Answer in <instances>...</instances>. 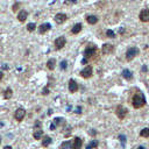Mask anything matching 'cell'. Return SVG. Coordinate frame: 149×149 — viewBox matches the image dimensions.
Instances as JSON below:
<instances>
[{"label": "cell", "mask_w": 149, "mask_h": 149, "mask_svg": "<svg viewBox=\"0 0 149 149\" xmlns=\"http://www.w3.org/2000/svg\"><path fill=\"white\" fill-rule=\"evenodd\" d=\"M132 104L134 106V108H141L146 105V98L143 95V93L141 92H137L134 94L133 99H132Z\"/></svg>", "instance_id": "6da1fadb"}, {"label": "cell", "mask_w": 149, "mask_h": 149, "mask_svg": "<svg viewBox=\"0 0 149 149\" xmlns=\"http://www.w3.org/2000/svg\"><path fill=\"white\" fill-rule=\"evenodd\" d=\"M139 54H140V49H139V48H136V47H130V48L126 51V58H127V61H132V59H134Z\"/></svg>", "instance_id": "7a4b0ae2"}, {"label": "cell", "mask_w": 149, "mask_h": 149, "mask_svg": "<svg viewBox=\"0 0 149 149\" xmlns=\"http://www.w3.org/2000/svg\"><path fill=\"white\" fill-rule=\"evenodd\" d=\"M95 51H97V47H95L94 44H88V45L86 47L85 51H84V56H85V58H86V59L92 58V57L95 55Z\"/></svg>", "instance_id": "3957f363"}, {"label": "cell", "mask_w": 149, "mask_h": 149, "mask_svg": "<svg viewBox=\"0 0 149 149\" xmlns=\"http://www.w3.org/2000/svg\"><path fill=\"white\" fill-rule=\"evenodd\" d=\"M115 113H116V115H118V118H119L120 120H123V119L126 118L128 111H127V108L123 107V106H118L116 109H115Z\"/></svg>", "instance_id": "277c9868"}, {"label": "cell", "mask_w": 149, "mask_h": 149, "mask_svg": "<svg viewBox=\"0 0 149 149\" xmlns=\"http://www.w3.org/2000/svg\"><path fill=\"white\" fill-rule=\"evenodd\" d=\"M65 43H66L65 37H64V36H59V37H57V38L55 40V48H56L57 50H59V49H62L63 47H65Z\"/></svg>", "instance_id": "5b68a950"}, {"label": "cell", "mask_w": 149, "mask_h": 149, "mask_svg": "<svg viewBox=\"0 0 149 149\" xmlns=\"http://www.w3.org/2000/svg\"><path fill=\"white\" fill-rule=\"evenodd\" d=\"M24 115H26V111L23 109V108H17L15 112H14V119L16 120V121H22L23 120V118H24Z\"/></svg>", "instance_id": "8992f818"}, {"label": "cell", "mask_w": 149, "mask_h": 149, "mask_svg": "<svg viewBox=\"0 0 149 149\" xmlns=\"http://www.w3.org/2000/svg\"><path fill=\"white\" fill-rule=\"evenodd\" d=\"M92 73H93V70H92V66H91V65L85 66V68L80 71V76L84 77V78H90V77L92 76Z\"/></svg>", "instance_id": "52a82bcc"}, {"label": "cell", "mask_w": 149, "mask_h": 149, "mask_svg": "<svg viewBox=\"0 0 149 149\" xmlns=\"http://www.w3.org/2000/svg\"><path fill=\"white\" fill-rule=\"evenodd\" d=\"M66 19H68V16H66L65 14H63V13H58V14H56L55 17H54V20H55V22H56L57 24L64 23V22L66 21Z\"/></svg>", "instance_id": "ba28073f"}, {"label": "cell", "mask_w": 149, "mask_h": 149, "mask_svg": "<svg viewBox=\"0 0 149 149\" xmlns=\"http://www.w3.org/2000/svg\"><path fill=\"white\" fill-rule=\"evenodd\" d=\"M114 51V47L112 45V44H109V43H105L104 45H102V48H101V52L104 54V55H109V54H112Z\"/></svg>", "instance_id": "9c48e42d"}, {"label": "cell", "mask_w": 149, "mask_h": 149, "mask_svg": "<svg viewBox=\"0 0 149 149\" xmlns=\"http://www.w3.org/2000/svg\"><path fill=\"white\" fill-rule=\"evenodd\" d=\"M71 147L72 149H81L83 147V140L80 137H74L71 142Z\"/></svg>", "instance_id": "30bf717a"}, {"label": "cell", "mask_w": 149, "mask_h": 149, "mask_svg": "<svg viewBox=\"0 0 149 149\" xmlns=\"http://www.w3.org/2000/svg\"><path fill=\"white\" fill-rule=\"evenodd\" d=\"M139 19L142 22H149V9H142L139 14Z\"/></svg>", "instance_id": "8fae6325"}, {"label": "cell", "mask_w": 149, "mask_h": 149, "mask_svg": "<svg viewBox=\"0 0 149 149\" xmlns=\"http://www.w3.org/2000/svg\"><path fill=\"white\" fill-rule=\"evenodd\" d=\"M78 88H79V86H78L77 81L73 80V79H70V80H69V91H70L71 93H74V92L78 91Z\"/></svg>", "instance_id": "7c38bea8"}, {"label": "cell", "mask_w": 149, "mask_h": 149, "mask_svg": "<svg viewBox=\"0 0 149 149\" xmlns=\"http://www.w3.org/2000/svg\"><path fill=\"white\" fill-rule=\"evenodd\" d=\"M27 17H28V12L24 10V9H21V10L19 12V14H17V20H19L20 22H24V21L27 20Z\"/></svg>", "instance_id": "4fadbf2b"}, {"label": "cell", "mask_w": 149, "mask_h": 149, "mask_svg": "<svg viewBox=\"0 0 149 149\" xmlns=\"http://www.w3.org/2000/svg\"><path fill=\"white\" fill-rule=\"evenodd\" d=\"M50 28H51V24L50 23H42L40 27H38V33L40 34H44V33H47L48 30H50Z\"/></svg>", "instance_id": "5bb4252c"}, {"label": "cell", "mask_w": 149, "mask_h": 149, "mask_svg": "<svg viewBox=\"0 0 149 149\" xmlns=\"http://www.w3.org/2000/svg\"><path fill=\"white\" fill-rule=\"evenodd\" d=\"M121 74H122V77H123L125 79H127V80H132V79H133V73H132V71L128 70V69H125Z\"/></svg>", "instance_id": "9a60e30c"}, {"label": "cell", "mask_w": 149, "mask_h": 149, "mask_svg": "<svg viewBox=\"0 0 149 149\" xmlns=\"http://www.w3.org/2000/svg\"><path fill=\"white\" fill-rule=\"evenodd\" d=\"M86 21H87V23H90V24H95V23L98 22V17H97L95 15H87V16H86Z\"/></svg>", "instance_id": "2e32d148"}, {"label": "cell", "mask_w": 149, "mask_h": 149, "mask_svg": "<svg viewBox=\"0 0 149 149\" xmlns=\"http://www.w3.org/2000/svg\"><path fill=\"white\" fill-rule=\"evenodd\" d=\"M42 135H43V130H42V128H36L35 132H34V134H33V136H34L35 140H40V139L42 137Z\"/></svg>", "instance_id": "e0dca14e"}, {"label": "cell", "mask_w": 149, "mask_h": 149, "mask_svg": "<svg viewBox=\"0 0 149 149\" xmlns=\"http://www.w3.org/2000/svg\"><path fill=\"white\" fill-rule=\"evenodd\" d=\"M81 28H83V27H81V23H76V24L72 27L71 33L76 35V34H78V33H80V31H81Z\"/></svg>", "instance_id": "ac0fdd59"}, {"label": "cell", "mask_w": 149, "mask_h": 149, "mask_svg": "<svg viewBox=\"0 0 149 149\" xmlns=\"http://www.w3.org/2000/svg\"><path fill=\"white\" fill-rule=\"evenodd\" d=\"M47 68L49 70H54L56 68V59L55 58H50L48 62H47Z\"/></svg>", "instance_id": "d6986e66"}, {"label": "cell", "mask_w": 149, "mask_h": 149, "mask_svg": "<svg viewBox=\"0 0 149 149\" xmlns=\"http://www.w3.org/2000/svg\"><path fill=\"white\" fill-rule=\"evenodd\" d=\"M12 97H13V91H12V88H10V87L6 88L5 92H3V99L8 100V99H10Z\"/></svg>", "instance_id": "ffe728a7"}, {"label": "cell", "mask_w": 149, "mask_h": 149, "mask_svg": "<svg viewBox=\"0 0 149 149\" xmlns=\"http://www.w3.org/2000/svg\"><path fill=\"white\" fill-rule=\"evenodd\" d=\"M51 137L50 136H48V135H44L43 136V139H42V146L43 147H48L50 143H51Z\"/></svg>", "instance_id": "44dd1931"}, {"label": "cell", "mask_w": 149, "mask_h": 149, "mask_svg": "<svg viewBox=\"0 0 149 149\" xmlns=\"http://www.w3.org/2000/svg\"><path fill=\"white\" fill-rule=\"evenodd\" d=\"M52 123L57 127V126H61V125H64L65 123V120L63 119V118H55L54 119V121H52Z\"/></svg>", "instance_id": "7402d4cb"}, {"label": "cell", "mask_w": 149, "mask_h": 149, "mask_svg": "<svg viewBox=\"0 0 149 149\" xmlns=\"http://www.w3.org/2000/svg\"><path fill=\"white\" fill-rule=\"evenodd\" d=\"M59 149H72V147H71V141H64V142L59 146Z\"/></svg>", "instance_id": "603a6c76"}, {"label": "cell", "mask_w": 149, "mask_h": 149, "mask_svg": "<svg viewBox=\"0 0 149 149\" xmlns=\"http://www.w3.org/2000/svg\"><path fill=\"white\" fill-rule=\"evenodd\" d=\"M97 147H98V141H97V140H92V141L87 144L86 149H94V148H97Z\"/></svg>", "instance_id": "cb8c5ba5"}, {"label": "cell", "mask_w": 149, "mask_h": 149, "mask_svg": "<svg viewBox=\"0 0 149 149\" xmlns=\"http://www.w3.org/2000/svg\"><path fill=\"white\" fill-rule=\"evenodd\" d=\"M140 135L142 137H149V128H143L141 132H140Z\"/></svg>", "instance_id": "d4e9b609"}, {"label": "cell", "mask_w": 149, "mask_h": 149, "mask_svg": "<svg viewBox=\"0 0 149 149\" xmlns=\"http://www.w3.org/2000/svg\"><path fill=\"white\" fill-rule=\"evenodd\" d=\"M35 29H36V24L34 22H30V23L27 24V30L28 31H34Z\"/></svg>", "instance_id": "484cf974"}, {"label": "cell", "mask_w": 149, "mask_h": 149, "mask_svg": "<svg viewBox=\"0 0 149 149\" xmlns=\"http://www.w3.org/2000/svg\"><path fill=\"white\" fill-rule=\"evenodd\" d=\"M20 6H21L20 2H15V3L13 5V7H12V10H13V12H16V10L20 8Z\"/></svg>", "instance_id": "4316f807"}, {"label": "cell", "mask_w": 149, "mask_h": 149, "mask_svg": "<svg viewBox=\"0 0 149 149\" xmlns=\"http://www.w3.org/2000/svg\"><path fill=\"white\" fill-rule=\"evenodd\" d=\"M106 35H107L108 37H111V38H113V37L115 36V33H114L113 30H107V31H106Z\"/></svg>", "instance_id": "83f0119b"}, {"label": "cell", "mask_w": 149, "mask_h": 149, "mask_svg": "<svg viewBox=\"0 0 149 149\" xmlns=\"http://www.w3.org/2000/svg\"><path fill=\"white\" fill-rule=\"evenodd\" d=\"M68 68V63H66V61H62L61 62V69L62 70H65Z\"/></svg>", "instance_id": "f1b7e54d"}, {"label": "cell", "mask_w": 149, "mask_h": 149, "mask_svg": "<svg viewBox=\"0 0 149 149\" xmlns=\"http://www.w3.org/2000/svg\"><path fill=\"white\" fill-rule=\"evenodd\" d=\"M48 93H49V88H48V87H44L43 91H42V94H43V95H47Z\"/></svg>", "instance_id": "f546056e"}, {"label": "cell", "mask_w": 149, "mask_h": 149, "mask_svg": "<svg viewBox=\"0 0 149 149\" xmlns=\"http://www.w3.org/2000/svg\"><path fill=\"white\" fill-rule=\"evenodd\" d=\"M2 78H3V73H2V71L0 70V81L2 80Z\"/></svg>", "instance_id": "4dcf8cb0"}, {"label": "cell", "mask_w": 149, "mask_h": 149, "mask_svg": "<svg viewBox=\"0 0 149 149\" xmlns=\"http://www.w3.org/2000/svg\"><path fill=\"white\" fill-rule=\"evenodd\" d=\"M55 128H56V126H55L54 123H51V126H50V129H51V130H54Z\"/></svg>", "instance_id": "1f68e13d"}, {"label": "cell", "mask_w": 149, "mask_h": 149, "mask_svg": "<svg viewBox=\"0 0 149 149\" xmlns=\"http://www.w3.org/2000/svg\"><path fill=\"white\" fill-rule=\"evenodd\" d=\"M81 63H83V64H86V63H87V59H86V58H83Z\"/></svg>", "instance_id": "d6a6232c"}, {"label": "cell", "mask_w": 149, "mask_h": 149, "mask_svg": "<svg viewBox=\"0 0 149 149\" xmlns=\"http://www.w3.org/2000/svg\"><path fill=\"white\" fill-rule=\"evenodd\" d=\"M3 149H13V148H12L10 146H5V147H3Z\"/></svg>", "instance_id": "836d02e7"}, {"label": "cell", "mask_w": 149, "mask_h": 149, "mask_svg": "<svg viewBox=\"0 0 149 149\" xmlns=\"http://www.w3.org/2000/svg\"><path fill=\"white\" fill-rule=\"evenodd\" d=\"M68 1H69V2H71V3H74L77 0H68Z\"/></svg>", "instance_id": "e575fe53"}, {"label": "cell", "mask_w": 149, "mask_h": 149, "mask_svg": "<svg viewBox=\"0 0 149 149\" xmlns=\"http://www.w3.org/2000/svg\"><path fill=\"white\" fill-rule=\"evenodd\" d=\"M136 149H146V148H144V147H137Z\"/></svg>", "instance_id": "d590c367"}, {"label": "cell", "mask_w": 149, "mask_h": 149, "mask_svg": "<svg viewBox=\"0 0 149 149\" xmlns=\"http://www.w3.org/2000/svg\"><path fill=\"white\" fill-rule=\"evenodd\" d=\"M0 143H1V136H0Z\"/></svg>", "instance_id": "8d00e7d4"}]
</instances>
